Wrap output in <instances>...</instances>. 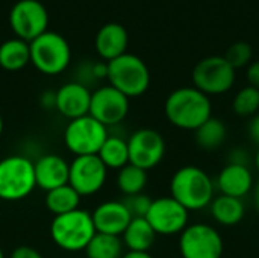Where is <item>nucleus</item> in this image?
Instances as JSON below:
<instances>
[{
    "label": "nucleus",
    "mask_w": 259,
    "mask_h": 258,
    "mask_svg": "<svg viewBox=\"0 0 259 258\" xmlns=\"http://www.w3.org/2000/svg\"><path fill=\"white\" fill-rule=\"evenodd\" d=\"M55 109L68 120H73L90 113L91 91L82 82H67L55 93Z\"/></svg>",
    "instance_id": "nucleus-16"
},
{
    "label": "nucleus",
    "mask_w": 259,
    "mask_h": 258,
    "mask_svg": "<svg viewBox=\"0 0 259 258\" xmlns=\"http://www.w3.org/2000/svg\"><path fill=\"white\" fill-rule=\"evenodd\" d=\"M129 44V35L124 26L120 23H106L103 24L94 40V47L99 56L109 62L126 53Z\"/></svg>",
    "instance_id": "nucleus-19"
},
{
    "label": "nucleus",
    "mask_w": 259,
    "mask_h": 258,
    "mask_svg": "<svg viewBox=\"0 0 259 258\" xmlns=\"http://www.w3.org/2000/svg\"><path fill=\"white\" fill-rule=\"evenodd\" d=\"M46 193H47L46 195V207L55 216L74 211L80 205L82 198L79 196V193L70 184L56 187V189H53L50 192H46Z\"/></svg>",
    "instance_id": "nucleus-25"
},
{
    "label": "nucleus",
    "mask_w": 259,
    "mask_h": 258,
    "mask_svg": "<svg viewBox=\"0 0 259 258\" xmlns=\"http://www.w3.org/2000/svg\"><path fill=\"white\" fill-rule=\"evenodd\" d=\"M97 157L100 161L106 166V169L120 170L124 166L129 164V149H127V140H124L120 135H108L105 143L102 144Z\"/></svg>",
    "instance_id": "nucleus-24"
},
{
    "label": "nucleus",
    "mask_w": 259,
    "mask_h": 258,
    "mask_svg": "<svg viewBox=\"0 0 259 258\" xmlns=\"http://www.w3.org/2000/svg\"><path fill=\"white\" fill-rule=\"evenodd\" d=\"M252 56H253V50H252V46L246 41H237L234 43L228 50H226V61L235 68H244L250 64L252 61Z\"/></svg>",
    "instance_id": "nucleus-29"
},
{
    "label": "nucleus",
    "mask_w": 259,
    "mask_h": 258,
    "mask_svg": "<svg viewBox=\"0 0 259 258\" xmlns=\"http://www.w3.org/2000/svg\"><path fill=\"white\" fill-rule=\"evenodd\" d=\"M97 233L121 237L131 220L134 219L123 201H106L96 207L91 213Z\"/></svg>",
    "instance_id": "nucleus-15"
},
{
    "label": "nucleus",
    "mask_w": 259,
    "mask_h": 258,
    "mask_svg": "<svg viewBox=\"0 0 259 258\" xmlns=\"http://www.w3.org/2000/svg\"><path fill=\"white\" fill-rule=\"evenodd\" d=\"M36 187L50 192L56 187L68 184L70 163L56 154L41 155L33 161Z\"/></svg>",
    "instance_id": "nucleus-18"
},
{
    "label": "nucleus",
    "mask_w": 259,
    "mask_h": 258,
    "mask_svg": "<svg viewBox=\"0 0 259 258\" xmlns=\"http://www.w3.org/2000/svg\"><path fill=\"white\" fill-rule=\"evenodd\" d=\"M9 26L17 38L30 43L49 30V12L38 0H18L11 8Z\"/></svg>",
    "instance_id": "nucleus-10"
},
{
    "label": "nucleus",
    "mask_w": 259,
    "mask_h": 258,
    "mask_svg": "<svg viewBox=\"0 0 259 258\" xmlns=\"http://www.w3.org/2000/svg\"><path fill=\"white\" fill-rule=\"evenodd\" d=\"M108 64L106 79L109 85L134 99L143 96L150 87V70L147 64L134 53H124Z\"/></svg>",
    "instance_id": "nucleus-4"
},
{
    "label": "nucleus",
    "mask_w": 259,
    "mask_h": 258,
    "mask_svg": "<svg viewBox=\"0 0 259 258\" xmlns=\"http://www.w3.org/2000/svg\"><path fill=\"white\" fill-rule=\"evenodd\" d=\"M228 138V128L223 120L217 117L208 119L200 128L194 131L196 144L206 152H212L220 149Z\"/></svg>",
    "instance_id": "nucleus-23"
},
{
    "label": "nucleus",
    "mask_w": 259,
    "mask_h": 258,
    "mask_svg": "<svg viewBox=\"0 0 259 258\" xmlns=\"http://www.w3.org/2000/svg\"><path fill=\"white\" fill-rule=\"evenodd\" d=\"M228 160H229L231 164L249 166V163H250V155H249V152H247L244 148H234V149L229 152Z\"/></svg>",
    "instance_id": "nucleus-31"
},
{
    "label": "nucleus",
    "mask_w": 259,
    "mask_h": 258,
    "mask_svg": "<svg viewBox=\"0 0 259 258\" xmlns=\"http://www.w3.org/2000/svg\"><path fill=\"white\" fill-rule=\"evenodd\" d=\"M253 202H255V208L259 213V181L255 182V187H253Z\"/></svg>",
    "instance_id": "nucleus-37"
},
{
    "label": "nucleus",
    "mask_w": 259,
    "mask_h": 258,
    "mask_svg": "<svg viewBox=\"0 0 259 258\" xmlns=\"http://www.w3.org/2000/svg\"><path fill=\"white\" fill-rule=\"evenodd\" d=\"M152 201L153 199H150L147 195L138 193L134 196H126V199L123 202H124V205L129 210L132 217H146V214L152 205Z\"/></svg>",
    "instance_id": "nucleus-30"
},
{
    "label": "nucleus",
    "mask_w": 259,
    "mask_h": 258,
    "mask_svg": "<svg viewBox=\"0 0 259 258\" xmlns=\"http://www.w3.org/2000/svg\"><path fill=\"white\" fill-rule=\"evenodd\" d=\"M246 79L250 87L259 90V61L250 62L246 70Z\"/></svg>",
    "instance_id": "nucleus-32"
},
{
    "label": "nucleus",
    "mask_w": 259,
    "mask_h": 258,
    "mask_svg": "<svg viewBox=\"0 0 259 258\" xmlns=\"http://www.w3.org/2000/svg\"><path fill=\"white\" fill-rule=\"evenodd\" d=\"M30 64L42 75L56 76L65 71L71 61V47L58 32L47 30L29 43Z\"/></svg>",
    "instance_id": "nucleus-5"
},
{
    "label": "nucleus",
    "mask_w": 259,
    "mask_h": 258,
    "mask_svg": "<svg viewBox=\"0 0 259 258\" xmlns=\"http://www.w3.org/2000/svg\"><path fill=\"white\" fill-rule=\"evenodd\" d=\"M214 184L215 190H219L220 195L244 199L249 193L253 192L255 179L249 166L228 163L219 172Z\"/></svg>",
    "instance_id": "nucleus-17"
},
{
    "label": "nucleus",
    "mask_w": 259,
    "mask_h": 258,
    "mask_svg": "<svg viewBox=\"0 0 259 258\" xmlns=\"http://www.w3.org/2000/svg\"><path fill=\"white\" fill-rule=\"evenodd\" d=\"M156 233L149 225L146 217H134L121 234L123 246L134 252H149L155 245Z\"/></svg>",
    "instance_id": "nucleus-21"
},
{
    "label": "nucleus",
    "mask_w": 259,
    "mask_h": 258,
    "mask_svg": "<svg viewBox=\"0 0 259 258\" xmlns=\"http://www.w3.org/2000/svg\"><path fill=\"white\" fill-rule=\"evenodd\" d=\"M108 179V169L97 155L74 157L70 163L68 184L79 193L80 198H88L99 193Z\"/></svg>",
    "instance_id": "nucleus-13"
},
{
    "label": "nucleus",
    "mask_w": 259,
    "mask_h": 258,
    "mask_svg": "<svg viewBox=\"0 0 259 258\" xmlns=\"http://www.w3.org/2000/svg\"><path fill=\"white\" fill-rule=\"evenodd\" d=\"M223 252V236L209 224H190L179 234L181 258H222Z\"/></svg>",
    "instance_id": "nucleus-9"
},
{
    "label": "nucleus",
    "mask_w": 259,
    "mask_h": 258,
    "mask_svg": "<svg viewBox=\"0 0 259 258\" xmlns=\"http://www.w3.org/2000/svg\"><path fill=\"white\" fill-rule=\"evenodd\" d=\"M129 97L111 85H105L91 93L90 116L106 128L121 123L129 114Z\"/></svg>",
    "instance_id": "nucleus-14"
},
{
    "label": "nucleus",
    "mask_w": 259,
    "mask_h": 258,
    "mask_svg": "<svg viewBox=\"0 0 259 258\" xmlns=\"http://www.w3.org/2000/svg\"><path fill=\"white\" fill-rule=\"evenodd\" d=\"M9 258H44L36 249L30 248V246H18L11 252Z\"/></svg>",
    "instance_id": "nucleus-33"
},
{
    "label": "nucleus",
    "mask_w": 259,
    "mask_h": 258,
    "mask_svg": "<svg viewBox=\"0 0 259 258\" xmlns=\"http://www.w3.org/2000/svg\"><path fill=\"white\" fill-rule=\"evenodd\" d=\"M193 87L211 96H220L232 90L237 79V70L225 56H206L193 68Z\"/></svg>",
    "instance_id": "nucleus-7"
},
{
    "label": "nucleus",
    "mask_w": 259,
    "mask_h": 258,
    "mask_svg": "<svg viewBox=\"0 0 259 258\" xmlns=\"http://www.w3.org/2000/svg\"><path fill=\"white\" fill-rule=\"evenodd\" d=\"M0 258H5V252H3V249H2V246H0Z\"/></svg>",
    "instance_id": "nucleus-40"
},
{
    "label": "nucleus",
    "mask_w": 259,
    "mask_h": 258,
    "mask_svg": "<svg viewBox=\"0 0 259 258\" xmlns=\"http://www.w3.org/2000/svg\"><path fill=\"white\" fill-rule=\"evenodd\" d=\"M164 114L175 128L196 131L212 117V102L194 87H181L167 96Z\"/></svg>",
    "instance_id": "nucleus-1"
},
{
    "label": "nucleus",
    "mask_w": 259,
    "mask_h": 258,
    "mask_svg": "<svg viewBox=\"0 0 259 258\" xmlns=\"http://www.w3.org/2000/svg\"><path fill=\"white\" fill-rule=\"evenodd\" d=\"M170 196L188 211H200L215 198V184L202 167L184 166L170 179Z\"/></svg>",
    "instance_id": "nucleus-2"
},
{
    "label": "nucleus",
    "mask_w": 259,
    "mask_h": 258,
    "mask_svg": "<svg viewBox=\"0 0 259 258\" xmlns=\"http://www.w3.org/2000/svg\"><path fill=\"white\" fill-rule=\"evenodd\" d=\"M30 64L29 43L20 38H9L0 44V67L6 71H20Z\"/></svg>",
    "instance_id": "nucleus-22"
},
{
    "label": "nucleus",
    "mask_w": 259,
    "mask_h": 258,
    "mask_svg": "<svg viewBox=\"0 0 259 258\" xmlns=\"http://www.w3.org/2000/svg\"><path fill=\"white\" fill-rule=\"evenodd\" d=\"M211 217L222 227H235L246 216V205L243 199L219 195L208 207Z\"/></svg>",
    "instance_id": "nucleus-20"
},
{
    "label": "nucleus",
    "mask_w": 259,
    "mask_h": 258,
    "mask_svg": "<svg viewBox=\"0 0 259 258\" xmlns=\"http://www.w3.org/2000/svg\"><path fill=\"white\" fill-rule=\"evenodd\" d=\"M253 164H255V169L258 170L259 173V148L258 151H256V154H255V157H253Z\"/></svg>",
    "instance_id": "nucleus-38"
},
{
    "label": "nucleus",
    "mask_w": 259,
    "mask_h": 258,
    "mask_svg": "<svg viewBox=\"0 0 259 258\" xmlns=\"http://www.w3.org/2000/svg\"><path fill=\"white\" fill-rule=\"evenodd\" d=\"M129 164H134L146 172L155 169L165 157L164 137L150 128H141L127 138Z\"/></svg>",
    "instance_id": "nucleus-12"
},
{
    "label": "nucleus",
    "mask_w": 259,
    "mask_h": 258,
    "mask_svg": "<svg viewBox=\"0 0 259 258\" xmlns=\"http://www.w3.org/2000/svg\"><path fill=\"white\" fill-rule=\"evenodd\" d=\"M232 111L240 117H253L259 113V90L243 87L232 100Z\"/></svg>",
    "instance_id": "nucleus-28"
},
{
    "label": "nucleus",
    "mask_w": 259,
    "mask_h": 258,
    "mask_svg": "<svg viewBox=\"0 0 259 258\" xmlns=\"http://www.w3.org/2000/svg\"><path fill=\"white\" fill-rule=\"evenodd\" d=\"M249 135H250L252 141L255 144H258L259 148V113L255 114L249 122Z\"/></svg>",
    "instance_id": "nucleus-34"
},
{
    "label": "nucleus",
    "mask_w": 259,
    "mask_h": 258,
    "mask_svg": "<svg viewBox=\"0 0 259 258\" xmlns=\"http://www.w3.org/2000/svg\"><path fill=\"white\" fill-rule=\"evenodd\" d=\"M121 258H153L149 252H134V251H127L123 254Z\"/></svg>",
    "instance_id": "nucleus-36"
},
{
    "label": "nucleus",
    "mask_w": 259,
    "mask_h": 258,
    "mask_svg": "<svg viewBox=\"0 0 259 258\" xmlns=\"http://www.w3.org/2000/svg\"><path fill=\"white\" fill-rule=\"evenodd\" d=\"M41 105L46 108V109H55V105H56V100H55V93H44L42 97H41Z\"/></svg>",
    "instance_id": "nucleus-35"
},
{
    "label": "nucleus",
    "mask_w": 259,
    "mask_h": 258,
    "mask_svg": "<svg viewBox=\"0 0 259 258\" xmlns=\"http://www.w3.org/2000/svg\"><path fill=\"white\" fill-rule=\"evenodd\" d=\"M123 248L121 237L96 233L85 252L88 258H121Z\"/></svg>",
    "instance_id": "nucleus-26"
},
{
    "label": "nucleus",
    "mask_w": 259,
    "mask_h": 258,
    "mask_svg": "<svg viewBox=\"0 0 259 258\" xmlns=\"http://www.w3.org/2000/svg\"><path fill=\"white\" fill-rule=\"evenodd\" d=\"M147 172L134 166L127 164L117 173V187L124 196H134L143 193L147 186Z\"/></svg>",
    "instance_id": "nucleus-27"
},
{
    "label": "nucleus",
    "mask_w": 259,
    "mask_h": 258,
    "mask_svg": "<svg viewBox=\"0 0 259 258\" xmlns=\"http://www.w3.org/2000/svg\"><path fill=\"white\" fill-rule=\"evenodd\" d=\"M146 220L153 228L156 236L170 237L181 234L190 225V211L171 196H162L152 201Z\"/></svg>",
    "instance_id": "nucleus-11"
},
{
    "label": "nucleus",
    "mask_w": 259,
    "mask_h": 258,
    "mask_svg": "<svg viewBox=\"0 0 259 258\" xmlns=\"http://www.w3.org/2000/svg\"><path fill=\"white\" fill-rule=\"evenodd\" d=\"M109 131L90 114L73 119L64 129V144L74 157L97 155Z\"/></svg>",
    "instance_id": "nucleus-8"
},
{
    "label": "nucleus",
    "mask_w": 259,
    "mask_h": 258,
    "mask_svg": "<svg viewBox=\"0 0 259 258\" xmlns=\"http://www.w3.org/2000/svg\"><path fill=\"white\" fill-rule=\"evenodd\" d=\"M96 233L91 213L82 208L55 216L50 224L53 243L65 252L85 251Z\"/></svg>",
    "instance_id": "nucleus-3"
},
{
    "label": "nucleus",
    "mask_w": 259,
    "mask_h": 258,
    "mask_svg": "<svg viewBox=\"0 0 259 258\" xmlns=\"http://www.w3.org/2000/svg\"><path fill=\"white\" fill-rule=\"evenodd\" d=\"M2 134H3V117L0 114V137H2Z\"/></svg>",
    "instance_id": "nucleus-39"
},
{
    "label": "nucleus",
    "mask_w": 259,
    "mask_h": 258,
    "mask_svg": "<svg viewBox=\"0 0 259 258\" xmlns=\"http://www.w3.org/2000/svg\"><path fill=\"white\" fill-rule=\"evenodd\" d=\"M36 187L33 161L24 155L0 160V199L17 202L26 199Z\"/></svg>",
    "instance_id": "nucleus-6"
}]
</instances>
